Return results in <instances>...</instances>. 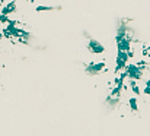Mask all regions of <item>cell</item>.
I'll return each instance as SVG.
<instances>
[{
  "label": "cell",
  "instance_id": "obj_1",
  "mask_svg": "<svg viewBox=\"0 0 150 136\" xmlns=\"http://www.w3.org/2000/svg\"><path fill=\"white\" fill-rule=\"evenodd\" d=\"M91 50L92 51H103V47L96 41H91Z\"/></svg>",
  "mask_w": 150,
  "mask_h": 136
}]
</instances>
